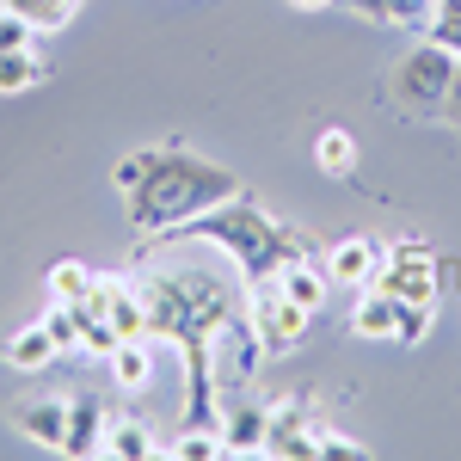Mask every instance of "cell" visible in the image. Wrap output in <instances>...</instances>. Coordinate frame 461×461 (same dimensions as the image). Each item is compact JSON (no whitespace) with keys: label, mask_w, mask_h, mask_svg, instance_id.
I'll list each match as a JSON object with an SVG mask.
<instances>
[{"label":"cell","mask_w":461,"mask_h":461,"mask_svg":"<svg viewBox=\"0 0 461 461\" xmlns=\"http://www.w3.org/2000/svg\"><path fill=\"white\" fill-rule=\"evenodd\" d=\"M240 191H247L240 173L203 160L197 148H185V142H167V148H154L148 178L123 197V210H130V228H136L142 240H154V234H173L191 215L215 210V203H228V197H240Z\"/></svg>","instance_id":"obj_1"},{"label":"cell","mask_w":461,"mask_h":461,"mask_svg":"<svg viewBox=\"0 0 461 461\" xmlns=\"http://www.w3.org/2000/svg\"><path fill=\"white\" fill-rule=\"evenodd\" d=\"M173 234L178 240H215V247H228L247 284H271L284 265L314 258V247H308L295 228H284L265 203H252L247 191L228 197V203H215V210H203V215H191L185 228H173Z\"/></svg>","instance_id":"obj_2"},{"label":"cell","mask_w":461,"mask_h":461,"mask_svg":"<svg viewBox=\"0 0 461 461\" xmlns=\"http://www.w3.org/2000/svg\"><path fill=\"white\" fill-rule=\"evenodd\" d=\"M461 56L456 50H443L437 37H425V43H412L400 62H393L388 74V99L406 117H443V99H449V80H456Z\"/></svg>","instance_id":"obj_3"},{"label":"cell","mask_w":461,"mask_h":461,"mask_svg":"<svg viewBox=\"0 0 461 461\" xmlns=\"http://www.w3.org/2000/svg\"><path fill=\"white\" fill-rule=\"evenodd\" d=\"M247 320L252 332L265 339V357H289L302 339H308V308H295L284 289H277V277L271 284H247Z\"/></svg>","instance_id":"obj_4"},{"label":"cell","mask_w":461,"mask_h":461,"mask_svg":"<svg viewBox=\"0 0 461 461\" xmlns=\"http://www.w3.org/2000/svg\"><path fill=\"white\" fill-rule=\"evenodd\" d=\"M375 289H388L393 302H437V289H443V265H437L430 247H419V240H393V247H382Z\"/></svg>","instance_id":"obj_5"},{"label":"cell","mask_w":461,"mask_h":461,"mask_svg":"<svg viewBox=\"0 0 461 461\" xmlns=\"http://www.w3.org/2000/svg\"><path fill=\"white\" fill-rule=\"evenodd\" d=\"M210 363H215V375H221V382H234V388H240V382H252V369L265 363V339L252 332L247 314H234L221 332H215Z\"/></svg>","instance_id":"obj_6"},{"label":"cell","mask_w":461,"mask_h":461,"mask_svg":"<svg viewBox=\"0 0 461 461\" xmlns=\"http://www.w3.org/2000/svg\"><path fill=\"white\" fill-rule=\"evenodd\" d=\"M86 308L105 320L117 339H148V308H142V289L123 284V277H99L93 295H86Z\"/></svg>","instance_id":"obj_7"},{"label":"cell","mask_w":461,"mask_h":461,"mask_svg":"<svg viewBox=\"0 0 461 461\" xmlns=\"http://www.w3.org/2000/svg\"><path fill=\"white\" fill-rule=\"evenodd\" d=\"M68 406H74L68 393H37V400H19L13 406V425H19V437L68 456Z\"/></svg>","instance_id":"obj_8"},{"label":"cell","mask_w":461,"mask_h":461,"mask_svg":"<svg viewBox=\"0 0 461 461\" xmlns=\"http://www.w3.org/2000/svg\"><path fill=\"white\" fill-rule=\"evenodd\" d=\"M265 456H320V419L308 412V400L271 406V443H265Z\"/></svg>","instance_id":"obj_9"},{"label":"cell","mask_w":461,"mask_h":461,"mask_svg":"<svg viewBox=\"0 0 461 461\" xmlns=\"http://www.w3.org/2000/svg\"><path fill=\"white\" fill-rule=\"evenodd\" d=\"M271 443V406L265 400H234L221 412V449L228 456H265Z\"/></svg>","instance_id":"obj_10"},{"label":"cell","mask_w":461,"mask_h":461,"mask_svg":"<svg viewBox=\"0 0 461 461\" xmlns=\"http://www.w3.org/2000/svg\"><path fill=\"white\" fill-rule=\"evenodd\" d=\"M326 277L332 284H351V289H363V284H375V271H382V247L369 240V234H345V240H332L326 247Z\"/></svg>","instance_id":"obj_11"},{"label":"cell","mask_w":461,"mask_h":461,"mask_svg":"<svg viewBox=\"0 0 461 461\" xmlns=\"http://www.w3.org/2000/svg\"><path fill=\"white\" fill-rule=\"evenodd\" d=\"M351 332L357 339H400V302H393L388 289L363 284L351 302Z\"/></svg>","instance_id":"obj_12"},{"label":"cell","mask_w":461,"mask_h":461,"mask_svg":"<svg viewBox=\"0 0 461 461\" xmlns=\"http://www.w3.org/2000/svg\"><path fill=\"white\" fill-rule=\"evenodd\" d=\"M6 369H19V375H37V369H50L56 357H62V345L50 339V326L43 320H32V326H19L13 339H6Z\"/></svg>","instance_id":"obj_13"},{"label":"cell","mask_w":461,"mask_h":461,"mask_svg":"<svg viewBox=\"0 0 461 461\" xmlns=\"http://www.w3.org/2000/svg\"><path fill=\"white\" fill-rule=\"evenodd\" d=\"M105 425L111 412L93 400V393H74L68 406V456H105Z\"/></svg>","instance_id":"obj_14"},{"label":"cell","mask_w":461,"mask_h":461,"mask_svg":"<svg viewBox=\"0 0 461 461\" xmlns=\"http://www.w3.org/2000/svg\"><path fill=\"white\" fill-rule=\"evenodd\" d=\"M277 289H284L295 308L320 314V308H326V289H332V277H326V265H314V258H295V265H284V271H277Z\"/></svg>","instance_id":"obj_15"},{"label":"cell","mask_w":461,"mask_h":461,"mask_svg":"<svg viewBox=\"0 0 461 461\" xmlns=\"http://www.w3.org/2000/svg\"><path fill=\"white\" fill-rule=\"evenodd\" d=\"M105 363H111V382L123 393H142L148 375H154V339H117V351Z\"/></svg>","instance_id":"obj_16"},{"label":"cell","mask_w":461,"mask_h":461,"mask_svg":"<svg viewBox=\"0 0 461 461\" xmlns=\"http://www.w3.org/2000/svg\"><path fill=\"white\" fill-rule=\"evenodd\" d=\"M105 456H117V461H148V456H160V443L148 437L142 419L111 412V425H105Z\"/></svg>","instance_id":"obj_17"},{"label":"cell","mask_w":461,"mask_h":461,"mask_svg":"<svg viewBox=\"0 0 461 461\" xmlns=\"http://www.w3.org/2000/svg\"><path fill=\"white\" fill-rule=\"evenodd\" d=\"M339 6H351L369 25H412V32H425L430 19V0H339Z\"/></svg>","instance_id":"obj_18"},{"label":"cell","mask_w":461,"mask_h":461,"mask_svg":"<svg viewBox=\"0 0 461 461\" xmlns=\"http://www.w3.org/2000/svg\"><path fill=\"white\" fill-rule=\"evenodd\" d=\"M43 74H50V62L37 56V43L32 50H6V56H0V93H25Z\"/></svg>","instance_id":"obj_19"},{"label":"cell","mask_w":461,"mask_h":461,"mask_svg":"<svg viewBox=\"0 0 461 461\" xmlns=\"http://www.w3.org/2000/svg\"><path fill=\"white\" fill-rule=\"evenodd\" d=\"M93 284H99V277H93L80 258H56V265H50V295H56V302H74V308H80V302L93 295Z\"/></svg>","instance_id":"obj_20"},{"label":"cell","mask_w":461,"mask_h":461,"mask_svg":"<svg viewBox=\"0 0 461 461\" xmlns=\"http://www.w3.org/2000/svg\"><path fill=\"white\" fill-rule=\"evenodd\" d=\"M6 13H19V19H32L37 32H62L74 13H80V0H0Z\"/></svg>","instance_id":"obj_21"},{"label":"cell","mask_w":461,"mask_h":461,"mask_svg":"<svg viewBox=\"0 0 461 461\" xmlns=\"http://www.w3.org/2000/svg\"><path fill=\"white\" fill-rule=\"evenodd\" d=\"M314 160H320V173H326V178H351V167H357V142L345 136V130H320Z\"/></svg>","instance_id":"obj_22"},{"label":"cell","mask_w":461,"mask_h":461,"mask_svg":"<svg viewBox=\"0 0 461 461\" xmlns=\"http://www.w3.org/2000/svg\"><path fill=\"white\" fill-rule=\"evenodd\" d=\"M167 456H178V461H210V456H228L221 449V425H185L167 443Z\"/></svg>","instance_id":"obj_23"},{"label":"cell","mask_w":461,"mask_h":461,"mask_svg":"<svg viewBox=\"0 0 461 461\" xmlns=\"http://www.w3.org/2000/svg\"><path fill=\"white\" fill-rule=\"evenodd\" d=\"M425 32L437 37L443 50H456V56H461V0H437L430 19H425Z\"/></svg>","instance_id":"obj_24"},{"label":"cell","mask_w":461,"mask_h":461,"mask_svg":"<svg viewBox=\"0 0 461 461\" xmlns=\"http://www.w3.org/2000/svg\"><path fill=\"white\" fill-rule=\"evenodd\" d=\"M430 320H437V302H400V345H425Z\"/></svg>","instance_id":"obj_25"},{"label":"cell","mask_w":461,"mask_h":461,"mask_svg":"<svg viewBox=\"0 0 461 461\" xmlns=\"http://www.w3.org/2000/svg\"><path fill=\"white\" fill-rule=\"evenodd\" d=\"M148 160H154V148H136V154H123V160L111 167V185H117V191L130 197V191H136V185L148 178Z\"/></svg>","instance_id":"obj_26"},{"label":"cell","mask_w":461,"mask_h":461,"mask_svg":"<svg viewBox=\"0 0 461 461\" xmlns=\"http://www.w3.org/2000/svg\"><path fill=\"white\" fill-rule=\"evenodd\" d=\"M32 43H37V25L0 6V56H6V50H32Z\"/></svg>","instance_id":"obj_27"},{"label":"cell","mask_w":461,"mask_h":461,"mask_svg":"<svg viewBox=\"0 0 461 461\" xmlns=\"http://www.w3.org/2000/svg\"><path fill=\"white\" fill-rule=\"evenodd\" d=\"M320 456H363V443H351V437H339V430L320 425Z\"/></svg>","instance_id":"obj_28"},{"label":"cell","mask_w":461,"mask_h":461,"mask_svg":"<svg viewBox=\"0 0 461 461\" xmlns=\"http://www.w3.org/2000/svg\"><path fill=\"white\" fill-rule=\"evenodd\" d=\"M443 117L461 130V68H456V80H449V99H443Z\"/></svg>","instance_id":"obj_29"},{"label":"cell","mask_w":461,"mask_h":461,"mask_svg":"<svg viewBox=\"0 0 461 461\" xmlns=\"http://www.w3.org/2000/svg\"><path fill=\"white\" fill-rule=\"evenodd\" d=\"M289 6H302V13H320V6H339V0H289Z\"/></svg>","instance_id":"obj_30"},{"label":"cell","mask_w":461,"mask_h":461,"mask_svg":"<svg viewBox=\"0 0 461 461\" xmlns=\"http://www.w3.org/2000/svg\"><path fill=\"white\" fill-rule=\"evenodd\" d=\"M430 6H437V0H430Z\"/></svg>","instance_id":"obj_31"}]
</instances>
